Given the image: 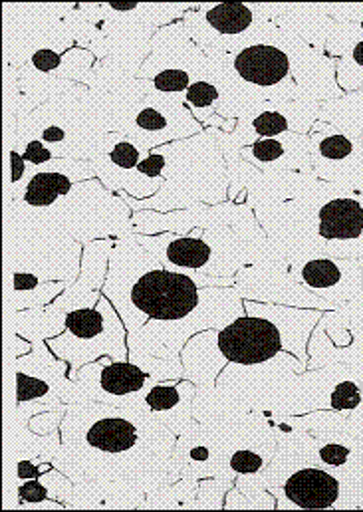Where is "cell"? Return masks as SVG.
I'll return each instance as SVG.
<instances>
[{
  "instance_id": "obj_1",
  "label": "cell",
  "mask_w": 363,
  "mask_h": 512,
  "mask_svg": "<svg viewBox=\"0 0 363 512\" xmlns=\"http://www.w3.org/2000/svg\"><path fill=\"white\" fill-rule=\"evenodd\" d=\"M102 292L125 324L129 360L147 354L179 364L197 332L221 330L246 314L237 288H203L167 270L131 235L114 243Z\"/></svg>"
},
{
  "instance_id": "obj_2",
  "label": "cell",
  "mask_w": 363,
  "mask_h": 512,
  "mask_svg": "<svg viewBox=\"0 0 363 512\" xmlns=\"http://www.w3.org/2000/svg\"><path fill=\"white\" fill-rule=\"evenodd\" d=\"M173 433L137 409L94 399L76 401L62 417V451L52 465L76 481L155 479L171 463Z\"/></svg>"
},
{
  "instance_id": "obj_3",
  "label": "cell",
  "mask_w": 363,
  "mask_h": 512,
  "mask_svg": "<svg viewBox=\"0 0 363 512\" xmlns=\"http://www.w3.org/2000/svg\"><path fill=\"white\" fill-rule=\"evenodd\" d=\"M298 179L290 193L272 189L270 201L256 203L268 213H256L272 241L292 256H332L358 260L363 256V195L322 179Z\"/></svg>"
},
{
  "instance_id": "obj_4",
  "label": "cell",
  "mask_w": 363,
  "mask_h": 512,
  "mask_svg": "<svg viewBox=\"0 0 363 512\" xmlns=\"http://www.w3.org/2000/svg\"><path fill=\"white\" fill-rule=\"evenodd\" d=\"M167 159L163 187L155 197L135 203L141 211L171 213L193 203H219L229 193L225 159L209 133L157 147Z\"/></svg>"
},
{
  "instance_id": "obj_5",
  "label": "cell",
  "mask_w": 363,
  "mask_h": 512,
  "mask_svg": "<svg viewBox=\"0 0 363 512\" xmlns=\"http://www.w3.org/2000/svg\"><path fill=\"white\" fill-rule=\"evenodd\" d=\"M229 74H221V110L227 114L233 98H248V112L274 102L300 100L302 90L296 86L288 50L280 42L254 40L235 52L229 60ZM242 100V98H241ZM241 116V102H239ZM237 116V120H239ZM246 116V114H244Z\"/></svg>"
},
{
  "instance_id": "obj_6",
  "label": "cell",
  "mask_w": 363,
  "mask_h": 512,
  "mask_svg": "<svg viewBox=\"0 0 363 512\" xmlns=\"http://www.w3.org/2000/svg\"><path fill=\"white\" fill-rule=\"evenodd\" d=\"M44 344L52 356L70 366V380L80 368L100 358L129 360L125 324L104 292L94 304L70 310L64 316L62 332L44 340Z\"/></svg>"
},
{
  "instance_id": "obj_7",
  "label": "cell",
  "mask_w": 363,
  "mask_h": 512,
  "mask_svg": "<svg viewBox=\"0 0 363 512\" xmlns=\"http://www.w3.org/2000/svg\"><path fill=\"white\" fill-rule=\"evenodd\" d=\"M149 255L157 258L167 270L191 276L203 288H231L237 286V264H231V251L225 239L217 237L205 225L189 233H157L131 235Z\"/></svg>"
},
{
  "instance_id": "obj_8",
  "label": "cell",
  "mask_w": 363,
  "mask_h": 512,
  "mask_svg": "<svg viewBox=\"0 0 363 512\" xmlns=\"http://www.w3.org/2000/svg\"><path fill=\"white\" fill-rule=\"evenodd\" d=\"M217 354L223 362L237 364L241 368H260L280 362L284 368L304 372L306 354L296 346L304 348L308 336L284 328L282 320L276 322L272 316H250L244 314L221 330H215Z\"/></svg>"
},
{
  "instance_id": "obj_9",
  "label": "cell",
  "mask_w": 363,
  "mask_h": 512,
  "mask_svg": "<svg viewBox=\"0 0 363 512\" xmlns=\"http://www.w3.org/2000/svg\"><path fill=\"white\" fill-rule=\"evenodd\" d=\"M121 131L149 153L161 145L195 137L205 126L191 114L185 100L151 92L125 118Z\"/></svg>"
},
{
  "instance_id": "obj_10",
  "label": "cell",
  "mask_w": 363,
  "mask_h": 512,
  "mask_svg": "<svg viewBox=\"0 0 363 512\" xmlns=\"http://www.w3.org/2000/svg\"><path fill=\"white\" fill-rule=\"evenodd\" d=\"M72 382L80 384L86 399L137 409L147 389L163 380L131 360L100 358L80 368Z\"/></svg>"
},
{
  "instance_id": "obj_11",
  "label": "cell",
  "mask_w": 363,
  "mask_h": 512,
  "mask_svg": "<svg viewBox=\"0 0 363 512\" xmlns=\"http://www.w3.org/2000/svg\"><path fill=\"white\" fill-rule=\"evenodd\" d=\"M308 151L314 177L363 195V139L358 141L326 122H316L308 131Z\"/></svg>"
},
{
  "instance_id": "obj_12",
  "label": "cell",
  "mask_w": 363,
  "mask_h": 512,
  "mask_svg": "<svg viewBox=\"0 0 363 512\" xmlns=\"http://www.w3.org/2000/svg\"><path fill=\"white\" fill-rule=\"evenodd\" d=\"M149 153L143 151L129 135L123 131H110L104 141L98 145L90 165L96 177L112 191L127 193L133 199L147 201L157 195L153 187L139 171V163Z\"/></svg>"
},
{
  "instance_id": "obj_13",
  "label": "cell",
  "mask_w": 363,
  "mask_h": 512,
  "mask_svg": "<svg viewBox=\"0 0 363 512\" xmlns=\"http://www.w3.org/2000/svg\"><path fill=\"white\" fill-rule=\"evenodd\" d=\"M258 6H248L242 2H221L197 6L195 12L185 16V22L191 26L193 36L213 50H233L239 44V50L250 40L248 32L258 24L260 16L256 14Z\"/></svg>"
},
{
  "instance_id": "obj_14",
  "label": "cell",
  "mask_w": 363,
  "mask_h": 512,
  "mask_svg": "<svg viewBox=\"0 0 363 512\" xmlns=\"http://www.w3.org/2000/svg\"><path fill=\"white\" fill-rule=\"evenodd\" d=\"M344 479H348L346 473L338 475L334 469L316 463V459L300 465V469L286 475L276 491L282 499L278 509L322 511L340 507L344 499Z\"/></svg>"
},
{
  "instance_id": "obj_15",
  "label": "cell",
  "mask_w": 363,
  "mask_h": 512,
  "mask_svg": "<svg viewBox=\"0 0 363 512\" xmlns=\"http://www.w3.org/2000/svg\"><path fill=\"white\" fill-rule=\"evenodd\" d=\"M292 274L308 290L316 292L330 304H344L360 292L358 260L332 256H294Z\"/></svg>"
},
{
  "instance_id": "obj_16",
  "label": "cell",
  "mask_w": 363,
  "mask_h": 512,
  "mask_svg": "<svg viewBox=\"0 0 363 512\" xmlns=\"http://www.w3.org/2000/svg\"><path fill=\"white\" fill-rule=\"evenodd\" d=\"M314 110L310 108V102L300 100L296 104L290 102H274V104H262L248 112L237 120V126L233 133H229L231 145L248 147L258 139L266 137H276L286 131H296V133H306L308 129L314 128L312 124V114ZM308 135V133H306Z\"/></svg>"
},
{
  "instance_id": "obj_17",
  "label": "cell",
  "mask_w": 363,
  "mask_h": 512,
  "mask_svg": "<svg viewBox=\"0 0 363 512\" xmlns=\"http://www.w3.org/2000/svg\"><path fill=\"white\" fill-rule=\"evenodd\" d=\"M244 161L264 173L302 171L312 173V159L308 151V135L286 131L276 137L258 139L248 147L239 149Z\"/></svg>"
},
{
  "instance_id": "obj_18",
  "label": "cell",
  "mask_w": 363,
  "mask_h": 512,
  "mask_svg": "<svg viewBox=\"0 0 363 512\" xmlns=\"http://www.w3.org/2000/svg\"><path fill=\"white\" fill-rule=\"evenodd\" d=\"M197 387L191 380H163L151 385L147 393L141 397L137 411H143L163 425H167L171 431L179 433L185 425V421L191 415V403L195 399Z\"/></svg>"
},
{
  "instance_id": "obj_19",
  "label": "cell",
  "mask_w": 363,
  "mask_h": 512,
  "mask_svg": "<svg viewBox=\"0 0 363 512\" xmlns=\"http://www.w3.org/2000/svg\"><path fill=\"white\" fill-rule=\"evenodd\" d=\"M58 165H60V159H54L46 167L34 171L28 183L24 185V189L14 197V201H22L26 207L36 211H46L56 207L60 199L72 193L74 179H78L74 175H80L84 179L96 175L94 171H88L84 163L72 171H62L58 169Z\"/></svg>"
},
{
  "instance_id": "obj_20",
  "label": "cell",
  "mask_w": 363,
  "mask_h": 512,
  "mask_svg": "<svg viewBox=\"0 0 363 512\" xmlns=\"http://www.w3.org/2000/svg\"><path fill=\"white\" fill-rule=\"evenodd\" d=\"M16 360H20L24 366L30 368V372H26L20 364L14 362L16 403L24 405V403L44 401L48 405V409H54L56 405H60L62 391H60V387H56V384H54V380H60V378L58 376L46 378L40 362H32L30 356L16 358ZM62 380H68V378H62Z\"/></svg>"
},
{
  "instance_id": "obj_21",
  "label": "cell",
  "mask_w": 363,
  "mask_h": 512,
  "mask_svg": "<svg viewBox=\"0 0 363 512\" xmlns=\"http://www.w3.org/2000/svg\"><path fill=\"white\" fill-rule=\"evenodd\" d=\"M12 282V296H14V310H30V308H44L52 302L58 294L68 290L72 282L68 280H48L38 276L36 272H22L14 270L10 276Z\"/></svg>"
},
{
  "instance_id": "obj_22",
  "label": "cell",
  "mask_w": 363,
  "mask_h": 512,
  "mask_svg": "<svg viewBox=\"0 0 363 512\" xmlns=\"http://www.w3.org/2000/svg\"><path fill=\"white\" fill-rule=\"evenodd\" d=\"M185 104L189 106L191 114L203 124V126H211L215 128L213 118L219 116L221 110V90L217 84H213V80L209 78H201L195 80L185 96ZM221 118V116H219Z\"/></svg>"
},
{
  "instance_id": "obj_23",
  "label": "cell",
  "mask_w": 363,
  "mask_h": 512,
  "mask_svg": "<svg viewBox=\"0 0 363 512\" xmlns=\"http://www.w3.org/2000/svg\"><path fill=\"white\" fill-rule=\"evenodd\" d=\"M195 72L179 66H163L151 76V92L169 96L175 100H185L191 84L197 80Z\"/></svg>"
},
{
  "instance_id": "obj_24",
  "label": "cell",
  "mask_w": 363,
  "mask_h": 512,
  "mask_svg": "<svg viewBox=\"0 0 363 512\" xmlns=\"http://www.w3.org/2000/svg\"><path fill=\"white\" fill-rule=\"evenodd\" d=\"M338 84L344 90H358L363 86V38L350 46L336 74Z\"/></svg>"
},
{
  "instance_id": "obj_25",
  "label": "cell",
  "mask_w": 363,
  "mask_h": 512,
  "mask_svg": "<svg viewBox=\"0 0 363 512\" xmlns=\"http://www.w3.org/2000/svg\"><path fill=\"white\" fill-rule=\"evenodd\" d=\"M314 459L334 471H346L352 459V449L342 443H322L318 449H314Z\"/></svg>"
},
{
  "instance_id": "obj_26",
  "label": "cell",
  "mask_w": 363,
  "mask_h": 512,
  "mask_svg": "<svg viewBox=\"0 0 363 512\" xmlns=\"http://www.w3.org/2000/svg\"><path fill=\"white\" fill-rule=\"evenodd\" d=\"M18 499L20 505H30V507H54L60 509L62 503H52L50 501V491L46 485H42L40 479H32V481H18Z\"/></svg>"
},
{
  "instance_id": "obj_27",
  "label": "cell",
  "mask_w": 363,
  "mask_h": 512,
  "mask_svg": "<svg viewBox=\"0 0 363 512\" xmlns=\"http://www.w3.org/2000/svg\"><path fill=\"white\" fill-rule=\"evenodd\" d=\"M264 465H266V459L248 447L233 451V455L229 459V469L235 475H256Z\"/></svg>"
},
{
  "instance_id": "obj_28",
  "label": "cell",
  "mask_w": 363,
  "mask_h": 512,
  "mask_svg": "<svg viewBox=\"0 0 363 512\" xmlns=\"http://www.w3.org/2000/svg\"><path fill=\"white\" fill-rule=\"evenodd\" d=\"M362 403V391L354 382L336 385L330 395V405L334 411H352Z\"/></svg>"
},
{
  "instance_id": "obj_29",
  "label": "cell",
  "mask_w": 363,
  "mask_h": 512,
  "mask_svg": "<svg viewBox=\"0 0 363 512\" xmlns=\"http://www.w3.org/2000/svg\"><path fill=\"white\" fill-rule=\"evenodd\" d=\"M60 64H62V54L52 48H40L30 58V66L40 74H50L58 70Z\"/></svg>"
},
{
  "instance_id": "obj_30",
  "label": "cell",
  "mask_w": 363,
  "mask_h": 512,
  "mask_svg": "<svg viewBox=\"0 0 363 512\" xmlns=\"http://www.w3.org/2000/svg\"><path fill=\"white\" fill-rule=\"evenodd\" d=\"M8 157H10V183L14 185V197H16L20 193V189L24 187V183H26L28 165H26L22 153L16 151V149H10Z\"/></svg>"
},
{
  "instance_id": "obj_31",
  "label": "cell",
  "mask_w": 363,
  "mask_h": 512,
  "mask_svg": "<svg viewBox=\"0 0 363 512\" xmlns=\"http://www.w3.org/2000/svg\"><path fill=\"white\" fill-rule=\"evenodd\" d=\"M50 469H52L50 463H44L42 467H36V463L22 459V461L18 463V481L40 479V473H42V471H50Z\"/></svg>"
}]
</instances>
